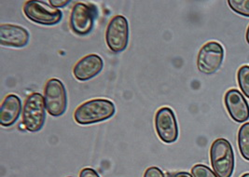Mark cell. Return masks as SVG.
I'll return each mask as SVG.
<instances>
[{"instance_id":"277c9868","label":"cell","mask_w":249,"mask_h":177,"mask_svg":"<svg viewBox=\"0 0 249 177\" xmlns=\"http://www.w3.org/2000/svg\"><path fill=\"white\" fill-rule=\"evenodd\" d=\"M46 109L53 117H60L68 108V93L64 83L58 78L47 81L44 88Z\"/></svg>"},{"instance_id":"52a82bcc","label":"cell","mask_w":249,"mask_h":177,"mask_svg":"<svg viewBox=\"0 0 249 177\" xmlns=\"http://www.w3.org/2000/svg\"><path fill=\"white\" fill-rule=\"evenodd\" d=\"M224 49L216 41L207 42L201 48L197 57V67L201 73L211 75L222 65Z\"/></svg>"},{"instance_id":"5bb4252c","label":"cell","mask_w":249,"mask_h":177,"mask_svg":"<svg viewBox=\"0 0 249 177\" xmlns=\"http://www.w3.org/2000/svg\"><path fill=\"white\" fill-rule=\"evenodd\" d=\"M238 146L242 157L249 161V122L242 125L239 130Z\"/></svg>"},{"instance_id":"cb8c5ba5","label":"cell","mask_w":249,"mask_h":177,"mask_svg":"<svg viewBox=\"0 0 249 177\" xmlns=\"http://www.w3.org/2000/svg\"></svg>"},{"instance_id":"8992f818","label":"cell","mask_w":249,"mask_h":177,"mask_svg":"<svg viewBox=\"0 0 249 177\" xmlns=\"http://www.w3.org/2000/svg\"><path fill=\"white\" fill-rule=\"evenodd\" d=\"M106 42L115 53L125 51L129 42V23L124 16L116 15L109 21L106 31Z\"/></svg>"},{"instance_id":"ac0fdd59","label":"cell","mask_w":249,"mask_h":177,"mask_svg":"<svg viewBox=\"0 0 249 177\" xmlns=\"http://www.w3.org/2000/svg\"><path fill=\"white\" fill-rule=\"evenodd\" d=\"M144 177H165L163 172L158 167H149L144 174Z\"/></svg>"},{"instance_id":"7c38bea8","label":"cell","mask_w":249,"mask_h":177,"mask_svg":"<svg viewBox=\"0 0 249 177\" xmlns=\"http://www.w3.org/2000/svg\"><path fill=\"white\" fill-rule=\"evenodd\" d=\"M30 39L29 32L20 25L5 23L0 25V44L12 48H23Z\"/></svg>"},{"instance_id":"7402d4cb","label":"cell","mask_w":249,"mask_h":177,"mask_svg":"<svg viewBox=\"0 0 249 177\" xmlns=\"http://www.w3.org/2000/svg\"><path fill=\"white\" fill-rule=\"evenodd\" d=\"M246 38H247V41H248V43L249 44V28H248V30H247V35H246Z\"/></svg>"},{"instance_id":"30bf717a","label":"cell","mask_w":249,"mask_h":177,"mask_svg":"<svg viewBox=\"0 0 249 177\" xmlns=\"http://www.w3.org/2000/svg\"><path fill=\"white\" fill-rule=\"evenodd\" d=\"M224 103L229 115L234 122L243 123L249 120V103L241 91L235 88L228 90L224 97Z\"/></svg>"},{"instance_id":"e0dca14e","label":"cell","mask_w":249,"mask_h":177,"mask_svg":"<svg viewBox=\"0 0 249 177\" xmlns=\"http://www.w3.org/2000/svg\"><path fill=\"white\" fill-rule=\"evenodd\" d=\"M192 175L193 177H218L215 172L212 171L209 167L203 164H197L193 167Z\"/></svg>"},{"instance_id":"8fae6325","label":"cell","mask_w":249,"mask_h":177,"mask_svg":"<svg viewBox=\"0 0 249 177\" xmlns=\"http://www.w3.org/2000/svg\"><path fill=\"white\" fill-rule=\"evenodd\" d=\"M104 61L98 54H89L81 58L73 68V75L79 81H88L100 74Z\"/></svg>"},{"instance_id":"ba28073f","label":"cell","mask_w":249,"mask_h":177,"mask_svg":"<svg viewBox=\"0 0 249 177\" xmlns=\"http://www.w3.org/2000/svg\"><path fill=\"white\" fill-rule=\"evenodd\" d=\"M155 130L159 138L166 144L175 143L178 138V125L170 107L160 108L155 115Z\"/></svg>"},{"instance_id":"9a60e30c","label":"cell","mask_w":249,"mask_h":177,"mask_svg":"<svg viewBox=\"0 0 249 177\" xmlns=\"http://www.w3.org/2000/svg\"><path fill=\"white\" fill-rule=\"evenodd\" d=\"M237 80L239 87L245 96L249 99V67L243 66L237 73Z\"/></svg>"},{"instance_id":"6da1fadb","label":"cell","mask_w":249,"mask_h":177,"mask_svg":"<svg viewBox=\"0 0 249 177\" xmlns=\"http://www.w3.org/2000/svg\"><path fill=\"white\" fill-rule=\"evenodd\" d=\"M115 105L110 100H90L77 107L74 119L80 125H91L109 120L115 115Z\"/></svg>"},{"instance_id":"603a6c76","label":"cell","mask_w":249,"mask_h":177,"mask_svg":"<svg viewBox=\"0 0 249 177\" xmlns=\"http://www.w3.org/2000/svg\"><path fill=\"white\" fill-rule=\"evenodd\" d=\"M241 177H249V173H248V174H245V175H243V176H242Z\"/></svg>"},{"instance_id":"44dd1931","label":"cell","mask_w":249,"mask_h":177,"mask_svg":"<svg viewBox=\"0 0 249 177\" xmlns=\"http://www.w3.org/2000/svg\"><path fill=\"white\" fill-rule=\"evenodd\" d=\"M173 177H193V176H191L189 173H186V172H180V173H178L176 174Z\"/></svg>"},{"instance_id":"3957f363","label":"cell","mask_w":249,"mask_h":177,"mask_svg":"<svg viewBox=\"0 0 249 177\" xmlns=\"http://www.w3.org/2000/svg\"><path fill=\"white\" fill-rule=\"evenodd\" d=\"M45 100L42 94L34 92L24 101L23 107V124L30 133L39 132L46 121Z\"/></svg>"},{"instance_id":"5b68a950","label":"cell","mask_w":249,"mask_h":177,"mask_svg":"<svg viewBox=\"0 0 249 177\" xmlns=\"http://www.w3.org/2000/svg\"><path fill=\"white\" fill-rule=\"evenodd\" d=\"M23 10L28 20L41 25H55L63 19L62 11L51 5L48 6L43 1H26L23 5Z\"/></svg>"},{"instance_id":"d6986e66","label":"cell","mask_w":249,"mask_h":177,"mask_svg":"<svg viewBox=\"0 0 249 177\" xmlns=\"http://www.w3.org/2000/svg\"><path fill=\"white\" fill-rule=\"evenodd\" d=\"M79 177H100L95 170L92 168H84L79 173Z\"/></svg>"},{"instance_id":"2e32d148","label":"cell","mask_w":249,"mask_h":177,"mask_svg":"<svg viewBox=\"0 0 249 177\" xmlns=\"http://www.w3.org/2000/svg\"><path fill=\"white\" fill-rule=\"evenodd\" d=\"M228 4L237 14L249 17V0H229Z\"/></svg>"},{"instance_id":"4fadbf2b","label":"cell","mask_w":249,"mask_h":177,"mask_svg":"<svg viewBox=\"0 0 249 177\" xmlns=\"http://www.w3.org/2000/svg\"><path fill=\"white\" fill-rule=\"evenodd\" d=\"M22 108V101L16 94L7 95L0 107V124L3 127L12 126L18 121Z\"/></svg>"},{"instance_id":"9c48e42d","label":"cell","mask_w":249,"mask_h":177,"mask_svg":"<svg viewBox=\"0 0 249 177\" xmlns=\"http://www.w3.org/2000/svg\"><path fill=\"white\" fill-rule=\"evenodd\" d=\"M95 15V11L91 6L82 2L76 3L71 11L69 18V25L73 33L78 35H86L91 33L94 24Z\"/></svg>"},{"instance_id":"7a4b0ae2","label":"cell","mask_w":249,"mask_h":177,"mask_svg":"<svg viewBox=\"0 0 249 177\" xmlns=\"http://www.w3.org/2000/svg\"><path fill=\"white\" fill-rule=\"evenodd\" d=\"M211 165L218 177H231L234 171V153L231 143L218 138L210 147Z\"/></svg>"},{"instance_id":"ffe728a7","label":"cell","mask_w":249,"mask_h":177,"mask_svg":"<svg viewBox=\"0 0 249 177\" xmlns=\"http://www.w3.org/2000/svg\"><path fill=\"white\" fill-rule=\"evenodd\" d=\"M69 3H70V1H68V0H66V1H63V0H50L49 1V4L52 7L55 8V9L64 8V7H66L67 5H68Z\"/></svg>"}]
</instances>
